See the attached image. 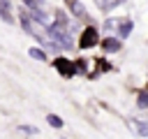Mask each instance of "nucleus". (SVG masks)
I'll return each instance as SVG.
<instances>
[{"label":"nucleus","instance_id":"obj_12","mask_svg":"<svg viewBox=\"0 0 148 139\" xmlns=\"http://www.w3.org/2000/svg\"><path fill=\"white\" fill-rule=\"evenodd\" d=\"M23 2H25V5L30 7V9H35V7H37V5H35V0H23Z\"/></svg>","mask_w":148,"mask_h":139},{"label":"nucleus","instance_id":"obj_8","mask_svg":"<svg viewBox=\"0 0 148 139\" xmlns=\"http://www.w3.org/2000/svg\"><path fill=\"white\" fill-rule=\"evenodd\" d=\"M69 5H72V12H74L76 16H83V14H86V9L81 7V2H76V0H74V2H69Z\"/></svg>","mask_w":148,"mask_h":139},{"label":"nucleus","instance_id":"obj_11","mask_svg":"<svg viewBox=\"0 0 148 139\" xmlns=\"http://www.w3.org/2000/svg\"><path fill=\"white\" fill-rule=\"evenodd\" d=\"M148 104V100H146V95H141V100H139V107H146Z\"/></svg>","mask_w":148,"mask_h":139},{"label":"nucleus","instance_id":"obj_3","mask_svg":"<svg viewBox=\"0 0 148 139\" xmlns=\"http://www.w3.org/2000/svg\"><path fill=\"white\" fill-rule=\"evenodd\" d=\"M23 28H25L28 32H32L35 37H39V39H42L44 44H51V39H49V35H46V32H44V30H42L39 25H35V23H32L30 19H23Z\"/></svg>","mask_w":148,"mask_h":139},{"label":"nucleus","instance_id":"obj_2","mask_svg":"<svg viewBox=\"0 0 148 139\" xmlns=\"http://www.w3.org/2000/svg\"><path fill=\"white\" fill-rule=\"evenodd\" d=\"M79 44H81L83 49H88V46L97 44V30H95L92 25H88V28L81 32V37H79Z\"/></svg>","mask_w":148,"mask_h":139},{"label":"nucleus","instance_id":"obj_7","mask_svg":"<svg viewBox=\"0 0 148 139\" xmlns=\"http://www.w3.org/2000/svg\"><path fill=\"white\" fill-rule=\"evenodd\" d=\"M132 28H134V25H132V21H120V35H123V37H125V35H130V32H132Z\"/></svg>","mask_w":148,"mask_h":139},{"label":"nucleus","instance_id":"obj_10","mask_svg":"<svg viewBox=\"0 0 148 139\" xmlns=\"http://www.w3.org/2000/svg\"><path fill=\"white\" fill-rule=\"evenodd\" d=\"M46 120H49V123H51L53 127H60V125H62V120H60V118H58L56 114H49V116H46Z\"/></svg>","mask_w":148,"mask_h":139},{"label":"nucleus","instance_id":"obj_9","mask_svg":"<svg viewBox=\"0 0 148 139\" xmlns=\"http://www.w3.org/2000/svg\"><path fill=\"white\" fill-rule=\"evenodd\" d=\"M30 56L37 58V60H46V53H44L42 49H30Z\"/></svg>","mask_w":148,"mask_h":139},{"label":"nucleus","instance_id":"obj_1","mask_svg":"<svg viewBox=\"0 0 148 139\" xmlns=\"http://www.w3.org/2000/svg\"><path fill=\"white\" fill-rule=\"evenodd\" d=\"M49 39H53L51 44H53V46H60V49H69V46H72L69 35H67V32H62V28H58V25H53V28H51Z\"/></svg>","mask_w":148,"mask_h":139},{"label":"nucleus","instance_id":"obj_4","mask_svg":"<svg viewBox=\"0 0 148 139\" xmlns=\"http://www.w3.org/2000/svg\"><path fill=\"white\" fill-rule=\"evenodd\" d=\"M56 67H58V70H60V72H62L65 76L74 72V65H69V63H67L65 58H58V60H56Z\"/></svg>","mask_w":148,"mask_h":139},{"label":"nucleus","instance_id":"obj_5","mask_svg":"<svg viewBox=\"0 0 148 139\" xmlns=\"http://www.w3.org/2000/svg\"><path fill=\"white\" fill-rule=\"evenodd\" d=\"M130 125L136 127V132H139L141 137H148V123H146V120H130Z\"/></svg>","mask_w":148,"mask_h":139},{"label":"nucleus","instance_id":"obj_6","mask_svg":"<svg viewBox=\"0 0 148 139\" xmlns=\"http://www.w3.org/2000/svg\"><path fill=\"white\" fill-rule=\"evenodd\" d=\"M104 49H106V51H118V49H120V42L113 39V37H106V39H104Z\"/></svg>","mask_w":148,"mask_h":139}]
</instances>
